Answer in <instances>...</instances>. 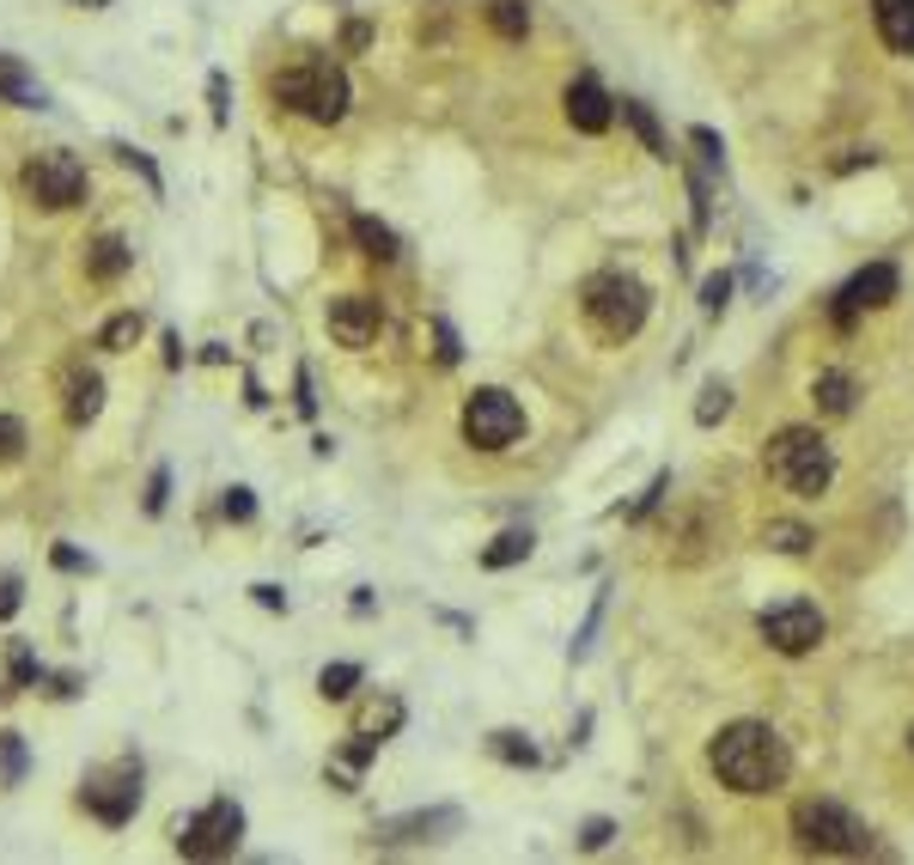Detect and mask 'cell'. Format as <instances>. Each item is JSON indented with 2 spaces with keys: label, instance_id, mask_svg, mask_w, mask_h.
Listing matches in <instances>:
<instances>
[{
  "label": "cell",
  "instance_id": "7bdbcfd3",
  "mask_svg": "<svg viewBox=\"0 0 914 865\" xmlns=\"http://www.w3.org/2000/svg\"><path fill=\"white\" fill-rule=\"evenodd\" d=\"M86 7H104V0H86Z\"/></svg>",
  "mask_w": 914,
  "mask_h": 865
},
{
  "label": "cell",
  "instance_id": "44dd1931",
  "mask_svg": "<svg viewBox=\"0 0 914 865\" xmlns=\"http://www.w3.org/2000/svg\"><path fill=\"white\" fill-rule=\"evenodd\" d=\"M530 555V530H500L488 549H481V567H518Z\"/></svg>",
  "mask_w": 914,
  "mask_h": 865
},
{
  "label": "cell",
  "instance_id": "7a4b0ae2",
  "mask_svg": "<svg viewBox=\"0 0 914 865\" xmlns=\"http://www.w3.org/2000/svg\"><path fill=\"white\" fill-rule=\"evenodd\" d=\"M768 476L787 488V494H805L817 500L829 481H836V457H829V439L817 427H787L775 432V446H768Z\"/></svg>",
  "mask_w": 914,
  "mask_h": 865
},
{
  "label": "cell",
  "instance_id": "d4e9b609",
  "mask_svg": "<svg viewBox=\"0 0 914 865\" xmlns=\"http://www.w3.org/2000/svg\"><path fill=\"white\" fill-rule=\"evenodd\" d=\"M488 750H494L500 762H512V768H537V750H530L518 731H494V738H488Z\"/></svg>",
  "mask_w": 914,
  "mask_h": 865
},
{
  "label": "cell",
  "instance_id": "2e32d148",
  "mask_svg": "<svg viewBox=\"0 0 914 865\" xmlns=\"http://www.w3.org/2000/svg\"><path fill=\"white\" fill-rule=\"evenodd\" d=\"M98 409H104V378L98 372H74L67 378V421L86 427V421H98Z\"/></svg>",
  "mask_w": 914,
  "mask_h": 865
},
{
  "label": "cell",
  "instance_id": "60d3db41",
  "mask_svg": "<svg viewBox=\"0 0 914 865\" xmlns=\"http://www.w3.org/2000/svg\"><path fill=\"white\" fill-rule=\"evenodd\" d=\"M55 567H67V573H79V567H92V561L79 555V549H55Z\"/></svg>",
  "mask_w": 914,
  "mask_h": 865
},
{
  "label": "cell",
  "instance_id": "ac0fdd59",
  "mask_svg": "<svg viewBox=\"0 0 914 865\" xmlns=\"http://www.w3.org/2000/svg\"><path fill=\"white\" fill-rule=\"evenodd\" d=\"M811 397H817L823 415H848V409H853V378H848V372H817Z\"/></svg>",
  "mask_w": 914,
  "mask_h": 865
},
{
  "label": "cell",
  "instance_id": "836d02e7",
  "mask_svg": "<svg viewBox=\"0 0 914 865\" xmlns=\"http://www.w3.org/2000/svg\"><path fill=\"white\" fill-rule=\"evenodd\" d=\"M0 756H7V780H18V768H25V750H18V738H13V731L0 738Z\"/></svg>",
  "mask_w": 914,
  "mask_h": 865
},
{
  "label": "cell",
  "instance_id": "b9f144b4",
  "mask_svg": "<svg viewBox=\"0 0 914 865\" xmlns=\"http://www.w3.org/2000/svg\"><path fill=\"white\" fill-rule=\"evenodd\" d=\"M13 610H18V586L7 579V586H0V616H13Z\"/></svg>",
  "mask_w": 914,
  "mask_h": 865
},
{
  "label": "cell",
  "instance_id": "7402d4cb",
  "mask_svg": "<svg viewBox=\"0 0 914 865\" xmlns=\"http://www.w3.org/2000/svg\"><path fill=\"white\" fill-rule=\"evenodd\" d=\"M135 341H140V311H116V317L98 329V348H110V354H123Z\"/></svg>",
  "mask_w": 914,
  "mask_h": 865
},
{
  "label": "cell",
  "instance_id": "9a60e30c",
  "mask_svg": "<svg viewBox=\"0 0 914 865\" xmlns=\"http://www.w3.org/2000/svg\"><path fill=\"white\" fill-rule=\"evenodd\" d=\"M872 18L897 55H914V0H872Z\"/></svg>",
  "mask_w": 914,
  "mask_h": 865
},
{
  "label": "cell",
  "instance_id": "484cf974",
  "mask_svg": "<svg viewBox=\"0 0 914 865\" xmlns=\"http://www.w3.org/2000/svg\"><path fill=\"white\" fill-rule=\"evenodd\" d=\"M397 726H403V701H385V707H366V713H360L354 731H366V738L378 731V743H385V731H397Z\"/></svg>",
  "mask_w": 914,
  "mask_h": 865
},
{
  "label": "cell",
  "instance_id": "277c9868",
  "mask_svg": "<svg viewBox=\"0 0 914 865\" xmlns=\"http://www.w3.org/2000/svg\"><path fill=\"white\" fill-rule=\"evenodd\" d=\"M647 311H652V293L640 287L635 275H598V280H586V317H591V329L604 341H628L640 324H647Z\"/></svg>",
  "mask_w": 914,
  "mask_h": 865
},
{
  "label": "cell",
  "instance_id": "5bb4252c",
  "mask_svg": "<svg viewBox=\"0 0 914 865\" xmlns=\"http://www.w3.org/2000/svg\"><path fill=\"white\" fill-rule=\"evenodd\" d=\"M458 811H415V817H390V823H378V841H439V835H451L458 829Z\"/></svg>",
  "mask_w": 914,
  "mask_h": 865
},
{
  "label": "cell",
  "instance_id": "d6a6232c",
  "mask_svg": "<svg viewBox=\"0 0 914 865\" xmlns=\"http://www.w3.org/2000/svg\"><path fill=\"white\" fill-rule=\"evenodd\" d=\"M0 98H13V104H43V92H32V86H18V79L13 74H7V79H0Z\"/></svg>",
  "mask_w": 914,
  "mask_h": 865
},
{
  "label": "cell",
  "instance_id": "e0dca14e",
  "mask_svg": "<svg viewBox=\"0 0 914 865\" xmlns=\"http://www.w3.org/2000/svg\"><path fill=\"white\" fill-rule=\"evenodd\" d=\"M128 263H135V250H128L123 238H98V245L86 250V268H92V280H116Z\"/></svg>",
  "mask_w": 914,
  "mask_h": 865
},
{
  "label": "cell",
  "instance_id": "4dcf8cb0",
  "mask_svg": "<svg viewBox=\"0 0 914 865\" xmlns=\"http://www.w3.org/2000/svg\"><path fill=\"white\" fill-rule=\"evenodd\" d=\"M665 488H671V476H665V469H659V476H652V481H647V494H640V500H635V506H628V518H647V512H652V506H659V494H665Z\"/></svg>",
  "mask_w": 914,
  "mask_h": 865
},
{
  "label": "cell",
  "instance_id": "52a82bcc",
  "mask_svg": "<svg viewBox=\"0 0 914 865\" xmlns=\"http://www.w3.org/2000/svg\"><path fill=\"white\" fill-rule=\"evenodd\" d=\"M518 432H525V409H518L506 390H476V397L464 402V439L476 451H506Z\"/></svg>",
  "mask_w": 914,
  "mask_h": 865
},
{
  "label": "cell",
  "instance_id": "4fadbf2b",
  "mask_svg": "<svg viewBox=\"0 0 914 865\" xmlns=\"http://www.w3.org/2000/svg\"><path fill=\"white\" fill-rule=\"evenodd\" d=\"M567 123H574L579 135H604L610 128V92L591 74H579L574 86H567Z\"/></svg>",
  "mask_w": 914,
  "mask_h": 865
},
{
  "label": "cell",
  "instance_id": "6da1fadb",
  "mask_svg": "<svg viewBox=\"0 0 914 865\" xmlns=\"http://www.w3.org/2000/svg\"><path fill=\"white\" fill-rule=\"evenodd\" d=\"M713 774L726 780L731 792H775L780 780H787L792 756H787V743H780L775 726H762V719H738V726H726L719 738H713L708 750Z\"/></svg>",
  "mask_w": 914,
  "mask_h": 865
},
{
  "label": "cell",
  "instance_id": "cb8c5ba5",
  "mask_svg": "<svg viewBox=\"0 0 914 865\" xmlns=\"http://www.w3.org/2000/svg\"><path fill=\"white\" fill-rule=\"evenodd\" d=\"M488 18H494L500 37H525V32H530V7H525V0H494V7H488Z\"/></svg>",
  "mask_w": 914,
  "mask_h": 865
},
{
  "label": "cell",
  "instance_id": "603a6c76",
  "mask_svg": "<svg viewBox=\"0 0 914 865\" xmlns=\"http://www.w3.org/2000/svg\"><path fill=\"white\" fill-rule=\"evenodd\" d=\"M360 689V665H324L317 670V695L324 701H348Z\"/></svg>",
  "mask_w": 914,
  "mask_h": 865
},
{
  "label": "cell",
  "instance_id": "8d00e7d4",
  "mask_svg": "<svg viewBox=\"0 0 914 865\" xmlns=\"http://www.w3.org/2000/svg\"><path fill=\"white\" fill-rule=\"evenodd\" d=\"M250 598L263 603V610H287V591L280 586H250Z\"/></svg>",
  "mask_w": 914,
  "mask_h": 865
},
{
  "label": "cell",
  "instance_id": "30bf717a",
  "mask_svg": "<svg viewBox=\"0 0 914 865\" xmlns=\"http://www.w3.org/2000/svg\"><path fill=\"white\" fill-rule=\"evenodd\" d=\"M762 640L775 652H787V659H805L811 647L823 640V616L817 603H780V610H762Z\"/></svg>",
  "mask_w": 914,
  "mask_h": 865
},
{
  "label": "cell",
  "instance_id": "ffe728a7",
  "mask_svg": "<svg viewBox=\"0 0 914 865\" xmlns=\"http://www.w3.org/2000/svg\"><path fill=\"white\" fill-rule=\"evenodd\" d=\"M354 238L366 256H378V263H397V233L390 226H378L373 214H354Z\"/></svg>",
  "mask_w": 914,
  "mask_h": 865
},
{
  "label": "cell",
  "instance_id": "74e56055",
  "mask_svg": "<svg viewBox=\"0 0 914 865\" xmlns=\"http://www.w3.org/2000/svg\"><path fill=\"white\" fill-rule=\"evenodd\" d=\"M434 341H439V360H458V336H451V324H434Z\"/></svg>",
  "mask_w": 914,
  "mask_h": 865
},
{
  "label": "cell",
  "instance_id": "8992f818",
  "mask_svg": "<svg viewBox=\"0 0 914 865\" xmlns=\"http://www.w3.org/2000/svg\"><path fill=\"white\" fill-rule=\"evenodd\" d=\"M238 835H245V811H238L233 799H214L208 811L177 823V853H184V860H220V853L238 848Z\"/></svg>",
  "mask_w": 914,
  "mask_h": 865
},
{
  "label": "cell",
  "instance_id": "f1b7e54d",
  "mask_svg": "<svg viewBox=\"0 0 914 865\" xmlns=\"http://www.w3.org/2000/svg\"><path fill=\"white\" fill-rule=\"evenodd\" d=\"M726 299H731V275H708V280H701V305H708V317H719Z\"/></svg>",
  "mask_w": 914,
  "mask_h": 865
},
{
  "label": "cell",
  "instance_id": "ba28073f",
  "mask_svg": "<svg viewBox=\"0 0 914 865\" xmlns=\"http://www.w3.org/2000/svg\"><path fill=\"white\" fill-rule=\"evenodd\" d=\"M25 189H32L37 208L49 214H62V208H79L86 201V165L74 153H37L25 165Z\"/></svg>",
  "mask_w": 914,
  "mask_h": 865
},
{
  "label": "cell",
  "instance_id": "83f0119b",
  "mask_svg": "<svg viewBox=\"0 0 914 865\" xmlns=\"http://www.w3.org/2000/svg\"><path fill=\"white\" fill-rule=\"evenodd\" d=\"M768 549H780V555H805L811 530L805 525H768Z\"/></svg>",
  "mask_w": 914,
  "mask_h": 865
},
{
  "label": "cell",
  "instance_id": "5b68a950",
  "mask_svg": "<svg viewBox=\"0 0 914 865\" xmlns=\"http://www.w3.org/2000/svg\"><path fill=\"white\" fill-rule=\"evenodd\" d=\"M792 835L817 853H866L872 848L866 823L853 817V811H841V804H823V799H805L792 811Z\"/></svg>",
  "mask_w": 914,
  "mask_h": 865
},
{
  "label": "cell",
  "instance_id": "e575fe53",
  "mask_svg": "<svg viewBox=\"0 0 914 865\" xmlns=\"http://www.w3.org/2000/svg\"><path fill=\"white\" fill-rule=\"evenodd\" d=\"M610 835H616V829H610V823L598 817V823H586V835H579V848H586V853H598V848L610 841Z\"/></svg>",
  "mask_w": 914,
  "mask_h": 865
},
{
  "label": "cell",
  "instance_id": "1f68e13d",
  "mask_svg": "<svg viewBox=\"0 0 914 865\" xmlns=\"http://www.w3.org/2000/svg\"><path fill=\"white\" fill-rule=\"evenodd\" d=\"M226 518H256V500H250V488H226Z\"/></svg>",
  "mask_w": 914,
  "mask_h": 865
},
{
  "label": "cell",
  "instance_id": "ab89813d",
  "mask_svg": "<svg viewBox=\"0 0 914 865\" xmlns=\"http://www.w3.org/2000/svg\"><path fill=\"white\" fill-rule=\"evenodd\" d=\"M165 506V469H153V481H147V512Z\"/></svg>",
  "mask_w": 914,
  "mask_h": 865
},
{
  "label": "cell",
  "instance_id": "d590c367",
  "mask_svg": "<svg viewBox=\"0 0 914 865\" xmlns=\"http://www.w3.org/2000/svg\"><path fill=\"white\" fill-rule=\"evenodd\" d=\"M689 140L701 147V159H708V165H719V153H726V147H719V135H713V128H696Z\"/></svg>",
  "mask_w": 914,
  "mask_h": 865
},
{
  "label": "cell",
  "instance_id": "8fae6325",
  "mask_svg": "<svg viewBox=\"0 0 914 865\" xmlns=\"http://www.w3.org/2000/svg\"><path fill=\"white\" fill-rule=\"evenodd\" d=\"M378 329H385V311H378V299H366V293L329 299V336H336L341 348H366V341H378Z\"/></svg>",
  "mask_w": 914,
  "mask_h": 865
},
{
  "label": "cell",
  "instance_id": "9c48e42d",
  "mask_svg": "<svg viewBox=\"0 0 914 865\" xmlns=\"http://www.w3.org/2000/svg\"><path fill=\"white\" fill-rule=\"evenodd\" d=\"M79 804H86L98 823L123 829V823L135 817V804H140V762H123L116 774H92V780L79 787Z\"/></svg>",
  "mask_w": 914,
  "mask_h": 865
},
{
  "label": "cell",
  "instance_id": "f546056e",
  "mask_svg": "<svg viewBox=\"0 0 914 865\" xmlns=\"http://www.w3.org/2000/svg\"><path fill=\"white\" fill-rule=\"evenodd\" d=\"M18 451H25V427L13 415H0V464H13Z\"/></svg>",
  "mask_w": 914,
  "mask_h": 865
},
{
  "label": "cell",
  "instance_id": "f35d334b",
  "mask_svg": "<svg viewBox=\"0 0 914 865\" xmlns=\"http://www.w3.org/2000/svg\"><path fill=\"white\" fill-rule=\"evenodd\" d=\"M208 98H214V123H226V79H208Z\"/></svg>",
  "mask_w": 914,
  "mask_h": 865
},
{
  "label": "cell",
  "instance_id": "d6986e66",
  "mask_svg": "<svg viewBox=\"0 0 914 865\" xmlns=\"http://www.w3.org/2000/svg\"><path fill=\"white\" fill-rule=\"evenodd\" d=\"M622 116H628V128L640 135V147H647L652 159H671V140L659 135V116H652V110L640 104V98H628V104H622Z\"/></svg>",
  "mask_w": 914,
  "mask_h": 865
},
{
  "label": "cell",
  "instance_id": "4316f807",
  "mask_svg": "<svg viewBox=\"0 0 914 865\" xmlns=\"http://www.w3.org/2000/svg\"><path fill=\"white\" fill-rule=\"evenodd\" d=\"M726 415H731V390L713 378V385L701 390V402H696V421H701V427H713V421H726Z\"/></svg>",
  "mask_w": 914,
  "mask_h": 865
},
{
  "label": "cell",
  "instance_id": "3957f363",
  "mask_svg": "<svg viewBox=\"0 0 914 865\" xmlns=\"http://www.w3.org/2000/svg\"><path fill=\"white\" fill-rule=\"evenodd\" d=\"M275 98L311 123H341L348 116V74L336 62H299L275 79Z\"/></svg>",
  "mask_w": 914,
  "mask_h": 865
},
{
  "label": "cell",
  "instance_id": "7c38bea8",
  "mask_svg": "<svg viewBox=\"0 0 914 865\" xmlns=\"http://www.w3.org/2000/svg\"><path fill=\"white\" fill-rule=\"evenodd\" d=\"M890 299H897V268H890V263H872V268H860V275H853L848 287L836 293V324L848 329V324H853V317H860L866 305H890Z\"/></svg>",
  "mask_w": 914,
  "mask_h": 865
}]
</instances>
